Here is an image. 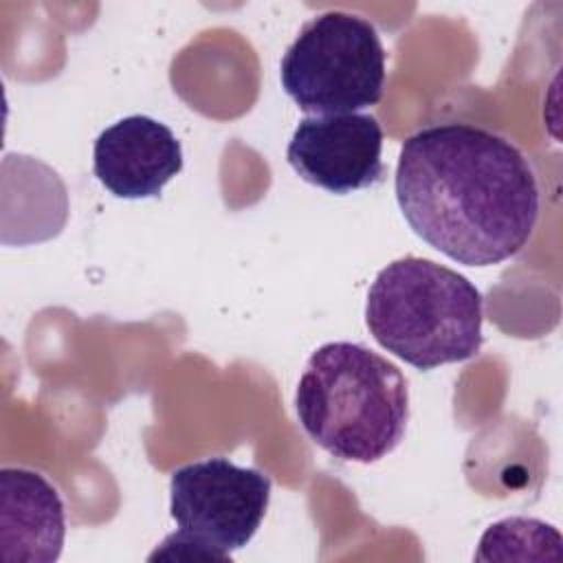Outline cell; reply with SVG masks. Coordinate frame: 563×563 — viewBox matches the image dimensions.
Masks as SVG:
<instances>
[{
    "instance_id": "6da1fadb",
    "label": "cell",
    "mask_w": 563,
    "mask_h": 563,
    "mask_svg": "<svg viewBox=\"0 0 563 563\" xmlns=\"http://www.w3.org/2000/svg\"><path fill=\"white\" fill-rule=\"evenodd\" d=\"M394 187L413 233L466 266L517 255L539 220V185L523 152L471 123H435L407 136Z\"/></svg>"
},
{
    "instance_id": "7a4b0ae2",
    "label": "cell",
    "mask_w": 563,
    "mask_h": 563,
    "mask_svg": "<svg viewBox=\"0 0 563 563\" xmlns=\"http://www.w3.org/2000/svg\"><path fill=\"white\" fill-rule=\"evenodd\" d=\"M303 431L343 462L372 464L407 429L409 387L400 369L361 343L332 341L308 358L295 391Z\"/></svg>"
},
{
    "instance_id": "3957f363",
    "label": "cell",
    "mask_w": 563,
    "mask_h": 563,
    "mask_svg": "<svg viewBox=\"0 0 563 563\" xmlns=\"http://www.w3.org/2000/svg\"><path fill=\"white\" fill-rule=\"evenodd\" d=\"M482 303L475 284L457 271L407 255L389 262L372 282L365 323L380 347L429 372L479 352Z\"/></svg>"
},
{
    "instance_id": "277c9868",
    "label": "cell",
    "mask_w": 563,
    "mask_h": 563,
    "mask_svg": "<svg viewBox=\"0 0 563 563\" xmlns=\"http://www.w3.org/2000/svg\"><path fill=\"white\" fill-rule=\"evenodd\" d=\"M286 95L312 117L376 106L385 88V48L372 22L325 11L303 24L279 64Z\"/></svg>"
},
{
    "instance_id": "5b68a950",
    "label": "cell",
    "mask_w": 563,
    "mask_h": 563,
    "mask_svg": "<svg viewBox=\"0 0 563 563\" xmlns=\"http://www.w3.org/2000/svg\"><path fill=\"white\" fill-rule=\"evenodd\" d=\"M268 499L271 477L227 457L185 464L169 479V515L209 561H231L253 539Z\"/></svg>"
},
{
    "instance_id": "8992f818",
    "label": "cell",
    "mask_w": 563,
    "mask_h": 563,
    "mask_svg": "<svg viewBox=\"0 0 563 563\" xmlns=\"http://www.w3.org/2000/svg\"><path fill=\"white\" fill-rule=\"evenodd\" d=\"M383 128L372 114L306 117L295 128L286 158L310 185L352 194L383 178Z\"/></svg>"
},
{
    "instance_id": "52a82bcc",
    "label": "cell",
    "mask_w": 563,
    "mask_h": 563,
    "mask_svg": "<svg viewBox=\"0 0 563 563\" xmlns=\"http://www.w3.org/2000/svg\"><path fill=\"white\" fill-rule=\"evenodd\" d=\"M92 169L117 198H154L183 169V147L165 123L130 114L97 136Z\"/></svg>"
},
{
    "instance_id": "ba28073f",
    "label": "cell",
    "mask_w": 563,
    "mask_h": 563,
    "mask_svg": "<svg viewBox=\"0 0 563 563\" xmlns=\"http://www.w3.org/2000/svg\"><path fill=\"white\" fill-rule=\"evenodd\" d=\"M2 561L48 563L64 545L66 517L59 493L40 473L4 466L0 471Z\"/></svg>"
}]
</instances>
